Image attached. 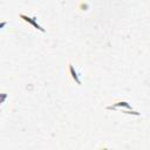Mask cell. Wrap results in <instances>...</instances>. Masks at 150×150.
Wrapping results in <instances>:
<instances>
[{
	"label": "cell",
	"instance_id": "cell-1",
	"mask_svg": "<svg viewBox=\"0 0 150 150\" xmlns=\"http://www.w3.org/2000/svg\"><path fill=\"white\" fill-rule=\"evenodd\" d=\"M67 75H68L69 80L73 83H76L79 86L82 83L81 82V75H80V73L76 70V68L71 63H68V66H67Z\"/></svg>",
	"mask_w": 150,
	"mask_h": 150
},
{
	"label": "cell",
	"instance_id": "cell-2",
	"mask_svg": "<svg viewBox=\"0 0 150 150\" xmlns=\"http://www.w3.org/2000/svg\"><path fill=\"white\" fill-rule=\"evenodd\" d=\"M19 16H20V19H21V20H23L25 22H27V23L32 25L35 29H38V30H40V32H45V29L39 25L36 16H29V15H26V14H20Z\"/></svg>",
	"mask_w": 150,
	"mask_h": 150
},
{
	"label": "cell",
	"instance_id": "cell-3",
	"mask_svg": "<svg viewBox=\"0 0 150 150\" xmlns=\"http://www.w3.org/2000/svg\"><path fill=\"white\" fill-rule=\"evenodd\" d=\"M116 107H122V108H127V109H129V110H131V111H134L132 110V108H131V105L128 103V102H125V101H116V102H114L112 103V105H109L108 107V109H114V108H116Z\"/></svg>",
	"mask_w": 150,
	"mask_h": 150
}]
</instances>
